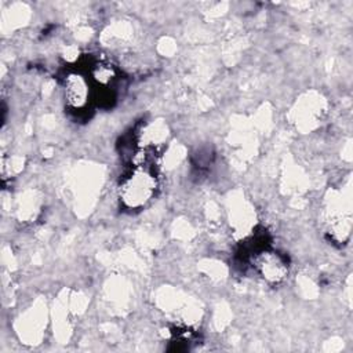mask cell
I'll return each mask as SVG.
<instances>
[{
  "label": "cell",
  "instance_id": "3",
  "mask_svg": "<svg viewBox=\"0 0 353 353\" xmlns=\"http://www.w3.org/2000/svg\"><path fill=\"white\" fill-rule=\"evenodd\" d=\"M285 261L274 252H263V255H259L258 258V269L262 273L263 277L277 281L287 273Z\"/></svg>",
  "mask_w": 353,
  "mask_h": 353
},
{
  "label": "cell",
  "instance_id": "2",
  "mask_svg": "<svg viewBox=\"0 0 353 353\" xmlns=\"http://www.w3.org/2000/svg\"><path fill=\"white\" fill-rule=\"evenodd\" d=\"M65 97L70 106L80 109L87 103L88 83L79 74H70L65 81Z\"/></svg>",
  "mask_w": 353,
  "mask_h": 353
},
{
  "label": "cell",
  "instance_id": "1",
  "mask_svg": "<svg viewBox=\"0 0 353 353\" xmlns=\"http://www.w3.org/2000/svg\"><path fill=\"white\" fill-rule=\"evenodd\" d=\"M154 186V176L146 170L138 168L124 181L123 199L128 205H141L152 197Z\"/></svg>",
  "mask_w": 353,
  "mask_h": 353
}]
</instances>
